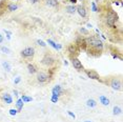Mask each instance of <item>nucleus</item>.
<instances>
[{
    "label": "nucleus",
    "mask_w": 123,
    "mask_h": 122,
    "mask_svg": "<svg viewBox=\"0 0 123 122\" xmlns=\"http://www.w3.org/2000/svg\"><path fill=\"white\" fill-rule=\"evenodd\" d=\"M86 45H88L89 48L100 52L103 49L104 44H103L102 40H100L98 37H88L87 40H86Z\"/></svg>",
    "instance_id": "f257e3e1"
},
{
    "label": "nucleus",
    "mask_w": 123,
    "mask_h": 122,
    "mask_svg": "<svg viewBox=\"0 0 123 122\" xmlns=\"http://www.w3.org/2000/svg\"><path fill=\"white\" fill-rule=\"evenodd\" d=\"M118 19H119V17H118V15H117V13L115 12V11L111 10L105 17V23L110 27H115Z\"/></svg>",
    "instance_id": "f03ea898"
},
{
    "label": "nucleus",
    "mask_w": 123,
    "mask_h": 122,
    "mask_svg": "<svg viewBox=\"0 0 123 122\" xmlns=\"http://www.w3.org/2000/svg\"><path fill=\"white\" fill-rule=\"evenodd\" d=\"M20 54L23 58H33L35 55V49L32 46H27V48L22 49Z\"/></svg>",
    "instance_id": "7ed1b4c3"
},
{
    "label": "nucleus",
    "mask_w": 123,
    "mask_h": 122,
    "mask_svg": "<svg viewBox=\"0 0 123 122\" xmlns=\"http://www.w3.org/2000/svg\"><path fill=\"white\" fill-rule=\"evenodd\" d=\"M55 58L52 56V55H45L43 58H42V60H41V63H42L43 65H45V66H52V65H54L55 64Z\"/></svg>",
    "instance_id": "20e7f679"
},
{
    "label": "nucleus",
    "mask_w": 123,
    "mask_h": 122,
    "mask_svg": "<svg viewBox=\"0 0 123 122\" xmlns=\"http://www.w3.org/2000/svg\"><path fill=\"white\" fill-rule=\"evenodd\" d=\"M37 81L39 83H45L49 80V74L44 73V72H40V73L37 74Z\"/></svg>",
    "instance_id": "39448f33"
},
{
    "label": "nucleus",
    "mask_w": 123,
    "mask_h": 122,
    "mask_svg": "<svg viewBox=\"0 0 123 122\" xmlns=\"http://www.w3.org/2000/svg\"><path fill=\"white\" fill-rule=\"evenodd\" d=\"M72 65L74 66V68L75 70H77V71H81V70H83V65H82V62L78 59V58L76 57H74V58H72Z\"/></svg>",
    "instance_id": "423d86ee"
},
{
    "label": "nucleus",
    "mask_w": 123,
    "mask_h": 122,
    "mask_svg": "<svg viewBox=\"0 0 123 122\" xmlns=\"http://www.w3.org/2000/svg\"><path fill=\"white\" fill-rule=\"evenodd\" d=\"M111 86L113 90H116V91H121V88H122V83L121 81H120L119 79H113L111 81Z\"/></svg>",
    "instance_id": "0eeeda50"
},
{
    "label": "nucleus",
    "mask_w": 123,
    "mask_h": 122,
    "mask_svg": "<svg viewBox=\"0 0 123 122\" xmlns=\"http://www.w3.org/2000/svg\"><path fill=\"white\" fill-rule=\"evenodd\" d=\"M76 12L79 14L80 17H82V18H85L86 16H87V11H86L84 5H78V6H76Z\"/></svg>",
    "instance_id": "6e6552de"
},
{
    "label": "nucleus",
    "mask_w": 123,
    "mask_h": 122,
    "mask_svg": "<svg viewBox=\"0 0 123 122\" xmlns=\"http://www.w3.org/2000/svg\"><path fill=\"white\" fill-rule=\"evenodd\" d=\"M85 73H86V75H87L88 78L94 79V80H100V76H99V74H98L96 71H93V70H86V71H85Z\"/></svg>",
    "instance_id": "1a4fd4ad"
},
{
    "label": "nucleus",
    "mask_w": 123,
    "mask_h": 122,
    "mask_svg": "<svg viewBox=\"0 0 123 122\" xmlns=\"http://www.w3.org/2000/svg\"><path fill=\"white\" fill-rule=\"evenodd\" d=\"M61 94H62V87L60 86V85H56V86L52 90V95H55V96H61Z\"/></svg>",
    "instance_id": "9d476101"
},
{
    "label": "nucleus",
    "mask_w": 123,
    "mask_h": 122,
    "mask_svg": "<svg viewBox=\"0 0 123 122\" xmlns=\"http://www.w3.org/2000/svg\"><path fill=\"white\" fill-rule=\"evenodd\" d=\"M99 101H100V103L103 104L104 106L110 105V99H108L107 97H105L104 95H100L99 96Z\"/></svg>",
    "instance_id": "9b49d317"
},
{
    "label": "nucleus",
    "mask_w": 123,
    "mask_h": 122,
    "mask_svg": "<svg viewBox=\"0 0 123 122\" xmlns=\"http://www.w3.org/2000/svg\"><path fill=\"white\" fill-rule=\"evenodd\" d=\"M2 99H3V101H4L6 104H12V103H13V98H12V96H11L10 94H7V93L3 94V96H2Z\"/></svg>",
    "instance_id": "f8f14e48"
},
{
    "label": "nucleus",
    "mask_w": 123,
    "mask_h": 122,
    "mask_svg": "<svg viewBox=\"0 0 123 122\" xmlns=\"http://www.w3.org/2000/svg\"><path fill=\"white\" fill-rule=\"evenodd\" d=\"M76 45H79L80 48L85 49V48H86V40H85V39H83V38H81V37H79V38L77 39Z\"/></svg>",
    "instance_id": "ddd939ff"
},
{
    "label": "nucleus",
    "mask_w": 123,
    "mask_h": 122,
    "mask_svg": "<svg viewBox=\"0 0 123 122\" xmlns=\"http://www.w3.org/2000/svg\"><path fill=\"white\" fill-rule=\"evenodd\" d=\"M6 7L9 12H15V11H17L19 9V5L17 3H9L6 5Z\"/></svg>",
    "instance_id": "4468645a"
},
{
    "label": "nucleus",
    "mask_w": 123,
    "mask_h": 122,
    "mask_svg": "<svg viewBox=\"0 0 123 122\" xmlns=\"http://www.w3.org/2000/svg\"><path fill=\"white\" fill-rule=\"evenodd\" d=\"M27 71H29V73L30 74H36L37 73V67H36V65H34L33 64V63H29V64H27Z\"/></svg>",
    "instance_id": "2eb2a0df"
},
{
    "label": "nucleus",
    "mask_w": 123,
    "mask_h": 122,
    "mask_svg": "<svg viewBox=\"0 0 123 122\" xmlns=\"http://www.w3.org/2000/svg\"><path fill=\"white\" fill-rule=\"evenodd\" d=\"M46 5H49V6L51 7H58L59 6V2H58V0H46Z\"/></svg>",
    "instance_id": "dca6fc26"
},
{
    "label": "nucleus",
    "mask_w": 123,
    "mask_h": 122,
    "mask_svg": "<svg viewBox=\"0 0 123 122\" xmlns=\"http://www.w3.org/2000/svg\"><path fill=\"white\" fill-rule=\"evenodd\" d=\"M86 106L87 107H91V109H93V107H96L97 106V101L95 100V99H87L86 100Z\"/></svg>",
    "instance_id": "f3484780"
},
{
    "label": "nucleus",
    "mask_w": 123,
    "mask_h": 122,
    "mask_svg": "<svg viewBox=\"0 0 123 122\" xmlns=\"http://www.w3.org/2000/svg\"><path fill=\"white\" fill-rule=\"evenodd\" d=\"M68 53L71 55H74V54H78V48L76 44H71L68 46Z\"/></svg>",
    "instance_id": "a211bd4d"
},
{
    "label": "nucleus",
    "mask_w": 123,
    "mask_h": 122,
    "mask_svg": "<svg viewBox=\"0 0 123 122\" xmlns=\"http://www.w3.org/2000/svg\"><path fill=\"white\" fill-rule=\"evenodd\" d=\"M47 43H49L51 46H53V48H54L55 49H61V48H62V46H61L60 44L55 43V42H54V41H53L52 39H47Z\"/></svg>",
    "instance_id": "6ab92c4d"
},
{
    "label": "nucleus",
    "mask_w": 123,
    "mask_h": 122,
    "mask_svg": "<svg viewBox=\"0 0 123 122\" xmlns=\"http://www.w3.org/2000/svg\"><path fill=\"white\" fill-rule=\"evenodd\" d=\"M2 66H3L4 71L7 72V73H10L11 70H12V66H11V64L7 62V61H3V62H2Z\"/></svg>",
    "instance_id": "aec40b11"
},
{
    "label": "nucleus",
    "mask_w": 123,
    "mask_h": 122,
    "mask_svg": "<svg viewBox=\"0 0 123 122\" xmlns=\"http://www.w3.org/2000/svg\"><path fill=\"white\" fill-rule=\"evenodd\" d=\"M16 107H17V110H19V112H20V110L23 109V104H24V102L21 100V98L20 99H18L17 101H16Z\"/></svg>",
    "instance_id": "412c9836"
},
{
    "label": "nucleus",
    "mask_w": 123,
    "mask_h": 122,
    "mask_svg": "<svg viewBox=\"0 0 123 122\" xmlns=\"http://www.w3.org/2000/svg\"><path fill=\"white\" fill-rule=\"evenodd\" d=\"M66 12H68V14H75L76 13V6H75L74 4L68 5V6H66Z\"/></svg>",
    "instance_id": "4be33fe9"
},
{
    "label": "nucleus",
    "mask_w": 123,
    "mask_h": 122,
    "mask_svg": "<svg viewBox=\"0 0 123 122\" xmlns=\"http://www.w3.org/2000/svg\"><path fill=\"white\" fill-rule=\"evenodd\" d=\"M122 112V110H121V107H119V106H114V110H113V114L115 116H118L120 115Z\"/></svg>",
    "instance_id": "5701e85b"
},
{
    "label": "nucleus",
    "mask_w": 123,
    "mask_h": 122,
    "mask_svg": "<svg viewBox=\"0 0 123 122\" xmlns=\"http://www.w3.org/2000/svg\"><path fill=\"white\" fill-rule=\"evenodd\" d=\"M21 100L24 102V103H27V102H31L33 100V98L32 97H29V96H26V95H22L21 97Z\"/></svg>",
    "instance_id": "b1692460"
},
{
    "label": "nucleus",
    "mask_w": 123,
    "mask_h": 122,
    "mask_svg": "<svg viewBox=\"0 0 123 122\" xmlns=\"http://www.w3.org/2000/svg\"><path fill=\"white\" fill-rule=\"evenodd\" d=\"M79 32H80L82 35H84V36H88V35H89V32L85 29V27H80V29H79Z\"/></svg>",
    "instance_id": "393cba45"
},
{
    "label": "nucleus",
    "mask_w": 123,
    "mask_h": 122,
    "mask_svg": "<svg viewBox=\"0 0 123 122\" xmlns=\"http://www.w3.org/2000/svg\"><path fill=\"white\" fill-rule=\"evenodd\" d=\"M1 52L3 53V54H11V49L9 48H6V46H1Z\"/></svg>",
    "instance_id": "a878e982"
},
{
    "label": "nucleus",
    "mask_w": 123,
    "mask_h": 122,
    "mask_svg": "<svg viewBox=\"0 0 123 122\" xmlns=\"http://www.w3.org/2000/svg\"><path fill=\"white\" fill-rule=\"evenodd\" d=\"M58 100H59V97H58V96H55V95H52L51 101L53 102V103H57Z\"/></svg>",
    "instance_id": "bb28decb"
},
{
    "label": "nucleus",
    "mask_w": 123,
    "mask_h": 122,
    "mask_svg": "<svg viewBox=\"0 0 123 122\" xmlns=\"http://www.w3.org/2000/svg\"><path fill=\"white\" fill-rule=\"evenodd\" d=\"M92 11H93V12H98V7H97V5H96V2H92Z\"/></svg>",
    "instance_id": "cd10ccee"
},
{
    "label": "nucleus",
    "mask_w": 123,
    "mask_h": 122,
    "mask_svg": "<svg viewBox=\"0 0 123 122\" xmlns=\"http://www.w3.org/2000/svg\"><path fill=\"white\" fill-rule=\"evenodd\" d=\"M17 113H18V110L16 109H11L10 110V115H12V116H16Z\"/></svg>",
    "instance_id": "c85d7f7f"
},
{
    "label": "nucleus",
    "mask_w": 123,
    "mask_h": 122,
    "mask_svg": "<svg viewBox=\"0 0 123 122\" xmlns=\"http://www.w3.org/2000/svg\"><path fill=\"white\" fill-rule=\"evenodd\" d=\"M37 43H38L40 46H42V48H45V46H46L45 42H44V41H42V40H40V39H38V40H37Z\"/></svg>",
    "instance_id": "c756f323"
},
{
    "label": "nucleus",
    "mask_w": 123,
    "mask_h": 122,
    "mask_svg": "<svg viewBox=\"0 0 123 122\" xmlns=\"http://www.w3.org/2000/svg\"><path fill=\"white\" fill-rule=\"evenodd\" d=\"M4 33L6 34V37H7V39H11V36H12V33L10 32V30H4Z\"/></svg>",
    "instance_id": "7c9ffc66"
},
{
    "label": "nucleus",
    "mask_w": 123,
    "mask_h": 122,
    "mask_svg": "<svg viewBox=\"0 0 123 122\" xmlns=\"http://www.w3.org/2000/svg\"><path fill=\"white\" fill-rule=\"evenodd\" d=\"M20 81H21V77L18 76V77H16V78H15V80H14V83H15V84H18Z\"/></svg>",
    "instance_id": "2f4dec72"
},
{
    "label": "nucleus",
    "mask_w": 123,
    "mask_h": 122,
    "mask_svg": "<svg viewBox=\"0 0 123 122\" xmlns=\"http://www.w3.org/2000/svg\"><path fill=\"white\" fill-rule=\"evenodd\" d=\"M68 116H71V117L73 118V119H75L76 118V116H75V114H73L71 110H68Z\"/></svg>",
    "instance_id": "473e14b6"
},
{
    "label": "nucleus",
    "mask_w": 123,
    "mask_h": 122,
    "mask_svg": "<svg viewBox=\"0 0 123 122\" xmlns=\"http://www.w3.org/2000/svg\"><path fill=\"white\" fill-rule=\"evenodd\" d=\"M29 1L31 2V3L35 4V3H37V2H39V0H29Z\"/></svg>",
    "instance_id": "72a5a7b5"
},
{
    "label": "nucleus",
    "mask_w": 123,
    "mask_h": 122,
    "mask_svg": "<svg viewBox=\"0 0 123 122\" xmlns=\"http://www.w3.org/2000/svg\"><path fill=\"white\" fill-rule=\"evenodd\" d=\"M2 42H3V36L0 34V44H1Z\"/></svg>",
    "instance_id": "f704fd0d"
},
{
    "label": "nucleus",
    "mask_w": 123,
    "mask_h": 122,
    "mask_svg": "<svg viewBox=\"0 0 123 122\" xmlns=\"http://www.w3.org/2000/svg\"><path fill=\"white\" fill-rule=\"evenodd\" d=\"M14 94H15V96H18V91L15 90V91H14Z\"/></svg>",
    "instance_id": "c9c22d12"
},
{
    "label": "nucleus",
    "mask_w": 123,
    "mask_h": 122,
    "mask_svg": "<svg viewBox=\"0 0 123 122\" xmlns=\"http://www.w3.org/2000/svg\"><path fill=\"white\" fill-rule=\"evenodd\" d=\"M71 2L73 4H75V3H77V0H71Z\"/></svg>",
    "instance_id": "e433bc0d"
},
{
    "label": "nucleus",
    "mask_w": 123,
    "mask_h": 122,
    "mask_svg": "<svg viewBox=\"0 0 123 122\" xmlns=\"http://www.w3.org/2000/svg\"><path fill=\"white\" fill-rule=\"evenodd\" d=\"M83 122H92L91 120H85V121H83Z\"/></svg>",
    "instance_id": "4c0bfd02"
},
{
    "label": "nucleus",
    "mask_w": 123,
    "mask_h": 122,
    "mask_svg": "<svg viewBox=\"0 0 123 122\" xmlns=\"http://www.w3.org/2000/svg\"><path fill=\"white\" fill-rule=\"evenodd\" d=\"M111 1H115V0H111Z\"/></svg>",
    "instance_id": "58836bf2"
},
{
    "label": "nucleus",
    "mask_w": 123,
    "mask_h": 122,
    "mask_svg": "<svg viewBox=\"0 0 123 122\" xmlns=\"http://www.w3.org/2000/svg\"><path fill=\"white\" fill-rule=\"evenodd\" d=\"M16 1H19V0H16Z\"/></svg>",
    "instance_id": "ea45409f"
},
{
    "label": "nucleus",
    "mask_w": 123,
    "mask_h": 122,
    "mask_svg": "<svg viewBox=\"0 0 123 122\" xmlns=\"http://www.w3.org/2000/svg\"><path fill=\"white\" fill-rule=\"evenodd\" d=\"M80 1H83V0H80Z\"/></svg>",
    "instance_id": "a19ab883"
}]
</instances>
